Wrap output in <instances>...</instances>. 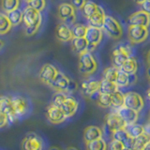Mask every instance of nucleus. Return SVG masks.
Here are the masks:
<instances>
[{
	"label": "nucleus",
	"instance_id": "1",
	"mask_svg": "<svg viewBox=\"0 0 150 150\" xmlns=\"http://www.w3.org/2000/svg\"><path fill=\"white\" fill-rule=\"evenodd\" d=\"M23 21L25 22L26 28H25V34L27 36L34 35L37 31L40 29L42 22V16L40 11H36L35 8L28 6L23 11Z\"/></svg>",
	"mask_w": 150,
	"mask_h": 150
},
{
	"label": "nucleus",
	"instance_id": "2",
	"mask_svg": "<svg viewBox=\"0 0 150 150\" xmlns=\"http://www.w3.org/2000/svg\"><path fill=\"white\" fill-rule=\"evenodd\" d=\"M78 69L80 73L84 75V76H90L97 71L98 61L91 52L86 51L79 54Z\"/></svg>",
	"mask_w": 150,
	"mask_h": 150
},
{
	"label": "nucleus",
	"instance_id": "3",
	"mask_svg": "<svg viewBox=\"0 0 150 150\" xmlns=\"http://www.w3.org/2000/svg\"><path fill=\"white\" fill-rule=\"evenodd\" d=\"M101 29L105 34L112 40H119L123 35V27L116 18L111 15H106Z\"/></svg>",
	"mask_w": 150,
	"mask_h": 150
},
{
	"label": "nucleus",
	"instance_id": "4",
	"mask_svg": "<svg viewBox=\"0 0 150 150\" xmlns=\"http://www.w3.org/2000/svg\"><path fill=\"white\" fill-rule=\"evenodd\" d=\"M127 124L126 122L121 118L119 115L115 111L111 112L105 115L104 118V129L103 131L108 132L112 137V133L115 130H118L121 129H126Z\"/></svg>",
	"mask_w": 150,
	"mask_h": 150
},
{
	"label": "nucleus",
	"instance_id": "5",
	"mask_svg": "<svg viewBox=\"0 0 150 150\" xmlns=\"http://www.w3.org/2000/svg\"><path fill=\"white\" fill-rule=\"evenodd\" d=\"M132 54V49L129 45H119L112 53V64L114 67L120 69Z\"/></svg>",
	"mask_w": 150,
	"mask_h": 150
},
{
	"label": "nucleus",
	"instance_id": "6",
	"mask_svg": "<svg viewBox=\"0 0 150 150\" xmlns=\"http://www.w3.org/2000/svg\"><path fill=\"white\" fill-rule=\"evenodd\" d=\"M14 115L16 119H21L26 116L31 110L29 100L23 96H14L11 98Z\"/></svg>",
	"mask_w": 150,
	"mask_h": 150
},
{
	"label": "nucleus",
	"instance_id": "7",
	"mask_svg": "<svg viewBox=\"0 0 150 150\" xmlns=\"http://www.w3.org/2000/svg\"><path fill=\"white\" fill-rule=\"evenodd\" d=\"M149 36L148 27L141 25H129L128 38L132 44H141L147 40Z\"/></svg>",
	"mask_w": 150,
	"mask_h": 150
},
{
	"label": "nucleus",
	"instance_id": "8",
	"mask_svg": "<svg viewBox=\"0 0 150 150\" xmlns=\"http://www.w3.org/2000/svg\"><path fill=\"white\" fill-rule=\"evenodd\" d=\"M57 16L68 25H74L76 22V9L70 3H61L57 8Z\"/></svg>",
	"mask_w": 150,
	"mask_h": 150
},
{
	"label": "nucleus",
	"instance_id": "9",
	"mask_svg": "<svg viewBox=\"0 0 150 150\" xmlns=\"http://www.w3.org/2000/svg\"><path fill=\"white\" fill-rule=\"evenodd\" d=\"M102 38H103V31L101 28L88 25L86 36H84V39L88 42L87 51L92 53L96 49V47L101 42Z\"/></svg>",
	"mask_w": 150,
	"mask_h": 150
},
{
	"label": "nucleus",
	"instance_id": "10",
	"mask_svg": "<svg viewBox=\"0 0 150 150\" xmlns=\"http://www.w3.org/2000/svg\"><path fill=\"white\" fill-rule=\"evenodd\" d=\"M124 106L140 112L144 107V100L139 93L129 91L124 94Z\"/></svg>",
	"mask_w": 150,
	"mask_h": 150
},
{
	"label": "nucleus",
	"instance_id": "11",
	"mask_svg": "<svg viewBox=\"0 0 150 150\" xmlns=\"http://www.w3.org/2000/svg\"><path fill=\"white\" fill-rule=\"evenodd\" d=\"M21 148L22 150H42L43 149V141L37 133L29 132L23 139Z\"/></svg>",
	"mask_w": 150,
	"mask_h": 150
},
{
	"label": "nucleus",
	"instance_id": "12",
	"mask_svg": "<svg viewBox=\"0 0 150 150\" xmlns=\"http://www.w3.org/2000/svg\"><path fill=\"white\" fill-rule=\"evenodd\" d=\"M46 116L47 119L51 122L52 124H61L67 119L65 114L63 112L62 109L58 106L54 105L53 103L47 107V111H46Z\"/></svg>",
	"mask_w": 150,
	"mask_h": 150
},
{
	"label": "nucleus",
	"instance_id": "13",
	"mask_svg": "<svg viewBox=\"0 0 150 150\" xmlns=\"http://www.w3.org/2000/svg\"><path fill=\"white\" fill-rule=\"evenodd\" d=\"M129 25H141L149 27L150 25V15L142 9L133 12L128 19Z\"/></svg>",
	"mask_w": 150,
	"mask_h": 150
},
{
	"label": "nucleus",
	"instance_id": "14",
	"mask_svg": "<svg viewBox=\"0 0 150 150\" xmlns=\"http://www.w3.org/2000/svg\"><path fill=\"white\" fill-rule=\"evenodd\" d=\"M70 83V79L63 72L58 71L53 82L50 83V86L55 92H65L68 93V88Z\"/></svg>",
	"mask_w": 150,
	"mask_h": 150
},
{
	"label": "nucleus",
	"instance_id": "15",
	"mask_svg": "<svg viewBox=\"0 0 150 150\" xmlns=\"http://www.w3.org/2000/svg\"><path fill=\"white\" fill-rule=\"evenodd\" d=\"M57 72H58V70L54 65L44 64L40 70L39 77H40V80L42 83H44L45 84L50 86V83L53 82V80L55 78Z\"/></svg>",
	"mask_w": 150,
	"mask_h": 150
},
{
	"label": "nucleus",
	"instance_id": "16",
	"mask_svg": "<svg viewBox=\"0 0 150 150\" xmlns=\"http://www.w3.org/2000/svg\"><path fill=\"white\" fill-rule=\"evenodd\" d=\"M115 111L119 115V116L123 119L127 126H130L133 125L137 122L138 118H139V112H136L130 108H128L126 106H122L118 109H115Z\"/></svg>",
	"mask_w": 150,
	"mask_h": 150
},
{
	"label": "nucleus",
	"instance_id": "17",
	"mask_svg": "<svg viewBox=\"0 0 150 150\" xmlns=\"http://www.w3.org/2000/svg\"><path fill=\"white\" fill-rule=\"evenodd\" d=\"M100 89V81L94 79H88L83 81L81 84V91L83 96L87 98H93L98 93Z\"/></svg>",
	"mask_w": 150,
	"mask_h": 150
},
{
	"label": "nucleus",
	"instance_id": "18",
	"mask_svg": "<svg viewBox=\"0 0 150 150\" xmlns=\"http://www.w3.org/2000/svg\"><path fill=\"white\" fill-rule=\"evenodd\" d=\"M60 108L62 109L66 117L69 118V117H72L77 112L79 108V102L74 97L68 96Z\"/></svg>",
	"mask_w": 150,
	"mask_h": 150
},
{
	"label": "nucleus",
	"instance_id": "19",
	"mask_svg": "<svg viewBox=\"0 0 150 150\" xmlns=\"http://www.w3.org/2000/svg\"><path fill=\"white\" fill-rule=\"evenodd\" d=\"M0 112L8 115L11 123L17 120L15 117V115H14L11 97L5 96V95L0 96Z\"/></svg>",
	"mask_w": 150,
	"mask_h": 150
},
{
	"label": "nucleus",
	"instance_id": "20",
	"mask_svg": "<svg viewBox=\"0 0 150 150\" xmlns=\"http://www.w3.org/2000/svg\"><path fill=\"white\" fill-rule=\"evenodd\" d=\"M137 81V76L136 74H128L122 70L119 69L117 77L115 79V83H116V86L119 87H128L129 86H132Z\"/></svg>",
	"mask_w": 150,
	"mask_h": 150
},
{
	"label": "nucleus",
	"instance_id": "21",
	"mask_svg": "<svg viewBox=\"0 0 150 150\" xmlns=\"http://www.w3.org/2000/svg\"><path fill=\"white\" fill-rule=\"evenodd\" d=\"M55 36L57 38V40L62 41V42H69L71 41L73 39L72 32H71V27H69L67 23H61L57 25L55 29Z\"/></svg>",
	"mask_w": 150,
	"mask_h": 150
},
{
	"label": "nucleus",
	"instance_id": "22",
	"mask_svg": "<svg viewBox=\"0 0 150 150\" xmlns=\"http://www.w3.org/2000/svg\"><path fill=\"white\" fill-rule=\"evenodd\" d=\"M103 137V131L98 126H88L83 131V140L86 143Z\"/></svg>",
	"mask_w": 150,
	"mask_h": 150
},
{
	"label": "nucleus",
	"instance_id": "23",
	"mask_svg": "<svg viewBox=\"0 0 150 150\" xmlns=\"http://www.w3.org/2000/svg\"><path fill=\"white\" fill-rule=\"evenodd\" d=\"M105 11L103 9L102 7L98 6L97 11L93 14V15L88 19V22H89V25H92V26H95V27H98V28H101L103 25V23H104V19H105Z\"/></svg>",
	"mask_w": 150,
	"mask_h": 150
},
{
	"label": "nucleus",
	"instance_id": "24",
	"mask_svg": "<svg viewBox=\"0 0 150 150\" xmlns=\"http://www.w3.org/2000/svg\"><path fill=\"white\" fill-rule=\"evenodd\" d=\"M71 48L78 54L87 51L88 42L84 38H73L71 40Z\"/></svg>",
	"mask_w": 150,
	"mask_h": 150
},
{
	"label": "nucleus",
	"instance_id": "25",
	"mask_svg": "<svg viewBox=\"0 0 150 150\" xmlns=\"http://www.w3.org/2000/svg\"><path fill=\"white\" fill-rule=\"evenodd\" d=\"M116 90H118V86H116L115 82L108 81L106 79H102L100 81V89H98L100 93L111 95V94L115 92Z\"/></svg>",
	"mask_w": 150,
	"mask_h": 150
},
{
	"label": "nucleus",
	"instance_id": "26",
	"mask_svg": "<svg viewBox=\"0 0 150 150\" xmlns=\"http://www.w3.org/2000/svg\"><path fill=\"white\" fill-rule=\"evenodd\" d=\"M122 71H124L128 74H136L138 70V62L137 60L133 57H129L126 62L121 66L119 69Z\"/></svg>",
	"mask_w": 150,
	"mask_h": 150
},
{
	"label": "nucleus",
	"instance_id": "27",
	"mask_svg": "<svg viewBox=\"0 0 150 150\" xmlns=\"http://www.w3.org/2000/svg\"><path fill=\"white\" fill-rule=\"evenodd\" d=\"M150 142V133L145 131L144 133L140 135L139 137L134 138V144L132 150H144L148 143Z\"/></svg>",
	"mask_w": 150,
	"mask_h": 150
},
{
	"label": "nucleus",
	"instance_id": "28",
	"mask_svg": "<svg viewBox=\"0 0 150 150\" xmlns=\"http://www.w3.org/2000/svg\"><path fill=\"white\" fill-rule=\"evenodd\" d=\"M86 150H107L108 145L104 138H100L97 140L91 141V142L86 143Z\"/></svg>",
	"mask_w": 150,
	"mask_h": 150
},
{
	"label": "nucleus",
	"instance_id": "29",
	"mask_svg": "<svg viewBox=\"0 0 150 150\" xmlns=\"http://www.w3.org/2000/svg\"><path fill=\"white\" fill-rule=\"evenodd\" d=\"M98 7V5H97L94 1H91V0H86V2L84 3L83 8H81L83 15L88 20V19L97 11Z\"/></svg>",
	"mask_w": 150,
	"mask_h": 150
},
{
	"label": "nucleus",
	"instance_id": "30",
	"mask_svg": "<svg viewBox=\"0 0 150 150\" xmlns=\"http://www.w3.org/2000/svg\"><path fill=\"white\" fill-rule=\"evenodd\" d=\"M11 23L8 17V14L0 12V35H6L11 29Z\"/></svg>",
	"mask_w": 150,
	"mask_h": 150
},
{
	"label": "nucleus",
	"instance_id": "31",
	"mask_svg": "<svg viewBox=\"0 0 150 150\" xmlns=\"http://www.w3.org/2000/svg\"><path fill=\"white\" fill-rule=\"evenodd\" d=\"M111 100L112 107L114 109H118V108L124 106V93L118 89V90L111 94Z\"/></svg>",
	"mask_w": 150,
	"mask_h": 150
},
{
	"label": "nucleus",
	"instance_id": "32",
	"mask_svg": "<svg viewBox=\"0 0 150 150\" xmlns=\"http://www.w3.org/2000/svg\"><path fill=\"white\" fill-rule=\"evenodd\" d=\"M96 101L98 105L102 108H109L112 107V100H111V95L109 94H102L98 92L97 94Z\"/></svg>",
	"mask_w": 150,
	"mask_h": 150
},
{
	"label": "nucleus",
	"instance_id": "33",
	"mask_svg": "<svg viewBox=\"0 0 150 150\" xmlns=\"http://www.w3.org/2000/svg\"><path fill=\"white\" fill-rule=\"evenodd\" d=\"M23 11L19 8L8 13V17L9 19V21H11L12 26H16L20 25L23 22Z\"/></svg>",
	"mask_w": 150,
	"mask_h": 150
},
{
	"label": "nucleus",
	"instance_id": "34",
	"mask_svg": "<svg viewBox=\"0 0 150 150\" xmlns=\"http://www.w3.org/2000/svg\"><path fill=\"white\" fill-rule=\"evenodd\" d=\"M126 129L132 138H137L140 135H142L143 133L145 132L144 127L143 125H140L137 123H135L133 125H130V126H127Z\"/></svg>",
	"mask_w": 150,
	"mask_h": 150
},
{
	"label": "nucleus",
	"instance_id": "35",
	"mask_svg": "<svg viewBox=\"0 0 150 150\" xmlns=\"http://www.w3.org/2000/svg\"><path fill=\"white\" fill-rule=\"evenodd\" d=\"M20 0H1V8L5 12H11L19 8Z\"/></svg>",
	"mask_w": 150,
	"mask_h": 150
},
{
	"label": "nucleus",
	"instance_id": "36",
	"mask_svg": "<svg viewBox=\"0 0 150 150\" xmlns=\"http://www.w3.org/2000/svg\"><path fill=\"white\" fill-rule=\"evenodd\" d=\"M118 71H119V69L114 67V66H112V67H108L103 70L102 79H106V80H108V81L115 82L116 77H117V74H118Z\"/></svg>",
	"mask_w": 150,
	"mask_h": 150
},
{
	"label": "nucleus",
	"instance_id": "37",
	"mask_svg": "<svg viewBox=\"0 0 150 150\" xmlns=\"http://www.w3.org/2000/svg\"><path fill=\"white\" fill-rule=\"evenodd\" d=\"M87 29V25L83 23H74L71 26V32L73 38H84Z\"/></svg>",
	"mask_w": 150,
	"mask_h": 150
},
{
	"label": "nucleus",
	"instance_id": "38",
	"mask_svg": "<svg viewBox=\"0 0 150 150\" xmlns=\"http://www.w3.org/2000/svg\"><path fill=\"white\" fill-rule=\"evenodd\" d=\"M130 137L129 133L128 132L127 129H121L118 130H115L114 132L112 133V139H115V140H118L122 143H125L127 140Z\"/></svg>",
	"mask_w": 150,
	"mask_h": 150
},
{
	"label": "nucleus",
	"instance_id": "39",
	"mask_svg": "<svg viewBox=\"0 0 150 150\" xmlns=\"http://www.w3.org/2000/svg\"><path fill=\"white\" fill-rule=\"evenodd\" d=\"M69 95H67V93L65 92H55V94L53 96V100H52V103L55 106L61 107V105L63 104V102L66 100Z\"/></svg>",
	"mask_w": 150,
	"mask_h": 150
},
{
	"label": "nucleus",
	"instance_id": "40",
	"mask_svg": "<svg viewBox=\"0 0 150 150\" xmlns=\"http://www.w3.org/2000/svg\"><path fill=\"white\" fill-rule=\"evenodd\" d=\"M28 6L40 12L46 8V0H31L28 2Z\"/></svg>",
	"mask_w": 150,
	"mask_h": 150
},
{
	"label": "nucleus",
	"instance_id": "41",
	"mask_svg": "<svg viewBox=\"0 0 150 150\" xmlns=\"http://www.w3.org/2000/svg\"><path fill=\"white\" fill-rule=\"evenodd\" d=\"M125 148V144L118 140L112 139L109 144V150H123Z\"/></svg>",
	"mask_w": 150,
	"mask_h": 150
},
{
	"label": "nucleus",
	"instance_id": "42",
	"mask_svg": "<svg viewBox=\"0 0 150 150\" xmlns=\"http://www.w3.org/2000/svg\"><path fill=\"white\" fill-rule=\"evenodd\" d=\"M9 123H11V121H9L8 115L0 112V129L5 128V127L8 126Z\"/></svg>",
	"mask_w": 150,
	"mask_h": 150
},
{
	"label": "nucleus",
	"instance_id": "43",
	"mask_svg": "<svg viewBox=\"0 0 150 150\" xmlns=\"http://www.w3.org/2000/svg\"><path fill=\"white\" fill-rule=\"evenodd\" d=\"M86 2V0H71L70 4L75 8V9H81Z\"/></svg>",
	"mask_w": 150,
	"mask_h": 150
},
{
	"label": "nucleus",
	"instance_id": "44",
	"mask_svg": "<svg viewBox=\"0 0 150 150\" xmlns=\"http://www.w3.org/2000/svg\"><path fill=\"white\" fill-rule=\"evenodd\" d=\"M141 7H142V11L148 13L150 15V0H146L143 4H141Z\"/></svg>",
	"mask_w": 150,
	"mask_h": 150
},
{
	"label": "nucleus",
	"instance_id": "45",
	"mask_svg": "<svg viewBox=\"0 0 150 150\" xmlns=\"http://www.w3.org/2000/svg\"><path fill=\"white\" fill-rule=\"evenodd\" d=\"M48 150H62V148H60L59 146H56V145H54V146H51Z\"/></svg>",
	"mask_w": 150,
	"mask_h": 150
},
{
	"label": "nucleus",
	"instance_id": "46",
	"mask_svg": "<svg viewBox=\"0 0 150 150\" xmlns=\"http://www.w3.org/2000/svg\"><path fill=\"white\" fill-rule=\"evenodd\" d=\"M146 75H147V78L150 79V65H148L147 69H146Z\"/></svg>",
	"mask_w": 150,
	"mask_h": 150
},
{
	"label": "nucleus",
	"instance_id": "47",
	"mask_svg": "<svg viewBox=\"0 0 150 150\" xmlns=\"http://www.w3.org/2000/svg\"><path fill=\"white\" fill-rule=\"evenodd\" d=\"M144 1H146V0H134V2H135L136 4H138V5L143 4Z\"/></svg>",
	"mask_w": 150,
	"mask_h": 150
},
{
	"label": "nucleus",
	"instance_id": "48",
	"mask_svg": "<svg viewBox=\"0 0 150 150\" xmlns=\"http://www.w3.org/2000/svg\"><path fill=\"white\" fill-rule=\"evenodd\" d=\"M146 97H147V100H148V101L150 103V87L148 88V90L146 92Z\"/></svg>",
	"mask_w": 150,
	"mask_h": 150
},
{
	"label": "nucleus",
	"instance_id": "49",
	"mask_svg": "<svg viewBox=\"0 0 150 150\" xmlns=\"http://www.w3.org/2000/svg\"><path fill=\"white\" fill-rule=\"evenodd\" d=\"M146 61H147L148 65H150V51L147 53V55H146Z\"/></svg>",
	"mask_w": 150,
	"mask_h": 150
},
{
	"label": "nucleus",
	"instance_id": "50",
	"mask_svg": "<svg viewBox=\"0 0 150 150\" xmlns=\"http://www.w3.org/2000/svg\"><path fill=\"white\" fill-rule=\"evenodd\" d=\"M4 45H5V41H4L3 40L0 39V50H1V49L3 48Z\"/></svg>",
	"mask_w": 150,
	"mask_h": 150
},
{
	"label": "nucleus",
	"instance_id": "51",
	"mask_svg": "<svg viewBox=\"0 0 150 150\" xmlns=\"http://www.w3.org/2000/svg\"><path fill=\"white\" fill-rule=\"evenodd\" d=\"M66 150H79V149L75 146H69V147L66 148Z\"/></svg>",
	"mask_w": 150,
	"mask_h": 150
},
{
	"label": "nucleus",
	"instance_id": "52",
	"mask_svg": "<svg viewBox=\"0 0 150 150\" xmlns=\"http://www.w3.org/2000/svg\"><path fill=\"white\" fill-rule=\"evenodd\" d=\"M144 150H150V142L145 145V147L144 148Z\"/></svg>",
	"mask_w": 150,
	"mask_h": 150
},
{
	"label": "nucleus",
	"instance_id": "53",
	"mask_svg": "<svg viewBox=\"0 0 150 150\" xmlns=\"http://www.w3.org/2000/svg\"><path fill=\"white\" fill-rule=\"evenodd\" d=\"M123 150H132V149H130V148H128V147H125Z\"/></svg>",
	"mask_w": 150,
	"mask_h": 150
},
{
	"label": "nucleus",
	"instance_id": "54",
	"mask_svg": "<svg viewBox=\"0 0 150 150\" xmlns=\"http://www.w3.org/2000/svg\"><path fill=\"white\" fill-rule=\"evenodd\" d=\"M25 1H26V2L28 3V2H29V1H31V0H25Z\"/></svg>",
	"mask_w": 150,
	"mask_h": 150
},
{
	"label": "nucleus",
	"instance_id": "55",
	"mask_svg": "<svg viewBox=\"0 0 150 150\" xmlns=\"http://www.w3.org/2000/svg\"><path fill=\"white\" fill-rule=\"evenodd\" d=\"M149 120H150V111H149Z\"/></svg>",
	"mask_w": 150,
	"mask_h": 150
},
{
	"label": "nucleus",
	"instance_id": "56",
	"mask_svg": "<svg viewBox=\"0 0 150 150\" xmlns=\"http://www.w3.org/2000/svg\"><path fill=\"white\" fill-rule=\"evenodd\" d=\"M149 82H150V79H149Z\"/></svg>",
	"mask_w": 150,
	"mask_h": 150
}]
</instances>
